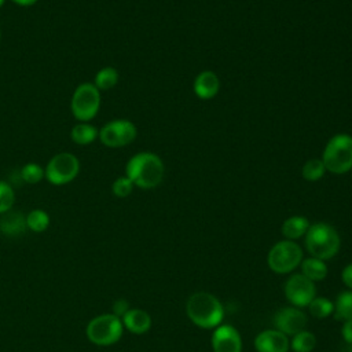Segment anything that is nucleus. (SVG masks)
<instances>
[{"instance_id":"obj_1","label":"nucleus","mask_w":352,"mask_h":352,"mask_svg":"<svg viewBox=\"0 0 352 352\" xmlns=\"http://www.w3.org/2000/svg\"><path fill=\"white\" fill-rule=\"evenodd\" d=\"M165 173L162 160L150 151H142L129 158L125 166V176L131 179L135 187L139 188H154L157 187Z\"/></svg>"},{"instance_id":"obj_2","label":"nucleus","mask_w":352,"mask_h":352,"mask_svg":"<svg viewBox=\"0 0 352 352\" xmlns=\"http://www.w3.org/2000/svg\"><path fill=\"white\" fill-rule=\"evenodd\" d=\"M186 314L195 326L201 329H214L221 324L224 307L216 296L206 292H197L188 297Z\"/></svg>"},{"instance_id":"obj_3","label":"nucleus","mask_w":352,"mask_h":352,"mask_svg":"<svg viewBox=\"0 0 352 352\" xmlns=\"http://www.w3.org/2000/svg\"><path fill=\"white\" fill-rule=\"evenodd\" d=\"M305 249L311 257L320 258L323 261L333 258L341 246V239L336 228L324 221L314 223L309 226L304 235Z\"/></svg>"},{"instance_id":"obj_4","label":"nucleus","mask_w":352,"mask_h":352,"mask_svg":"<svg viewBox=\"0 0 352 352\" xmlns=\"http://www.w3.org/2000/svg\"><path fill=\"white\" fill-rule=\"evenodd\" d=\"M324 169L333 175H344L352 169V136L337 133L329 139L322 153Z\"/></svg>"},{"instance_id":"obj_5","label":"nucleus","mask_w":352,"mask_h":352,"mask_svg":"<svg viewBox=\"0 0 352 352\" xmlns=\"http://www.w3.org/2000/svg\"><path fill=\"white\" fill-rule=\"evenodd\" d=\"M124 333L121 318L114 314H100L92 318L85 329L87 338L98 346H109L120 341Z\"/></svg>"},{"instance_id":"obj_6","label":"nucleus","mask_w":352,"mask_h":352,"mask_svg":"<svg viewBox=\"0 0 352 352\" xmlns=\"http://www.w3.org/2000/svg\"><path fill=\"white\" fill-rule=\"evenodd\" d=\"M302 261V249L301 246L289 239L276 242L268 252L267 264L271 271L275 274H290L296 270Z\"/></svg>"},{"instance_id":"obj_7","label":"nucleus","mask_w":352,"mask_h":352,"mask_svg":"<svg viewBox=\"0 0 352 352\" xmlns=\"http://www.w3.org/2000/svg\"><path fill=\"white\" fill-rule=\"evenodd\" d=\"M100 107V91L94 82L80 84L72 96L70 109L76 120L81 122L91 121Z\"/></svg>"},{"instance_id":"obj_8","label":"nucleus","mask_w":352,"mask_h":352,"mask_svg":"<svg viewBox=\"0 0 352 352\" xmlns=\"http://www.w3.org/2000/svg\"><path fill=\"white\" fill-rule=\"evenodd\" d=\"M80 172V161L72 153H58L44 169L45 179L54 186H63L73 182Z\"/></svg>"},{"instance_id":"obj_9","label":"nucleus","mask_w":352,"mask_h":352,"mask_svg":"<svg viewBox=\"0 0 352 352\" xmlns=\"http://www.w3.org/2000/svg\"><path fill=\"white\" fill-rule=\"evenodd\" d=\"M138 135V129L135 124L129 120H113L104 124L99 131V140L111 148L124 147L131 144Z\"/></svg>"},{"instance_id":"obj_10","label":"nucleus","mask_w":352,"mask_h":352,"mask_svg":"<svg viewBox=\"0 0 352 352\" xmlns=\"http://www.w3.org/2000/svg\"><path fill=\"white\" fill-rule=\"evenodd\" d=\"M285 297L297 308L308 307V304L316 297L315 282L309 280L302 274H292L285 282Z\"/></svg>"},{"instance_id":"obj_11","label":"nucleus","mask_w":352,"mask_h":352,"mask_svg":"<svg viewBox=\"0 0 352 352\" xmlns=\"http://www.w3.org/2000/svg\"><path fill=\"white\" fill-rule=\"evenodd\" d=\"M308 323L307 314L297 307H283L274 316V326L276 330L282 331L287 337L297 334L301 330H305Z\"/></svg>"},{"instance_id":"obj_12","label":"nucleus","mask_w":352,"mask_h":352,"mask_svg":"<svg viewBox=\"0 0 352 352\" xmlns=\"http://www.w3.org/2000/svg\"><path fill=\"white\" fill-rule=\"evenodd\" d=\"M213 352H242L239 331L231 324H219L212 333Z\"/></svg>"},{"instance_id":"obj_13","label":"nucleus","mask_w":352,"mask_h":352,"mask_svg":"<svg viewBox=\"0 0 352 352\" xmlns=\"http://www.w3.org/2000/svg\"><path fill=\"white\" fill-rule=\"evenodd\" d=\"M254 349L257 352H289L290 341L286 334L276 329L263 330L254 338Z\"/></svg>"},{"instance_id":"obj_14","label":"nucleus","mask_w":352,"mask_h":352,"mask_svg":"<svg viewBox=\"0 0 352 352\" xmlns=\"http://www.w3.org/2000/svg\"><path fill=\"white\" fill-rule=\"evenodd\" d=\"M124 329L132 334H144L151 327V316L147 311L142 308H129L126 314L121 318Z\"/></svg>"},{"instance_id":"obj_15","label":"nucleus","mask_w":352,"mask_h":352,"mask_svg":"<svg viewBox=\"0 0 352 352\" xmlns=\"http://www.w3.org/2000/svg\"><path fill=\"white\" fill-rule=\"evenodd\" d=\"M192 88L194 94L199 99L209 100L217 95L220 89V81L216 73H213L212 70H204L195 77Z\"/></svg>"},{"instance_id":"obj_16","label":"nucleus","mask_w":352,"mask_h":352,"mask_svg":"<svg viewBox=\"0 0 352 352\" xmlns=\"http://www.w3.org/2000/svg\"><path fill=\"white\" fill-rule=\"evenodd\" d=\"M26 230V219L19 212L8 210L1 214L0 231L8 236H16Z\"/></svg>"},{"instance_id":"obj_17","label":"nucleus","mask_w":352,"mask_h":352,"mask_svg":"<svg viewBox=\"0 0 352 352\" xmlns=\"http://www.w3.org/2000/svg\"><path fill=\"white\" fill-rule=\"evenodd\" d=\"M309 226L311 224H309L307 217H304V216H290L282 224V234H283L285 239L296 241V239L302 238L307 234Z\"/></svg>"},{"instance_id":"obj_18","label":"nucleus","mask_w":352,"mask_h":352,"mask_svg":"<svg viewBox=\"0 0 352 352\" xmlns=\"http://www.w3.org/2000/svg\"><path fill=\"white\" fill-rule=\"evenodd\" d=\"M300 267H301V274L312 282L323 280L327 276V265L320 258H315V257L302 258Z\"/></svg>"},{"instance_id":"obj_19","label":"nucleus","mask_w":352,"mask_h":352,"mask_svg":"<svg viewBox=\"0 0 352 352\" xmlns=\"http://www.w3.org/2000/svg\"><path fill=\"white\" fill-rule=\"evenodd\" d=\"M98 136H99V131L88 122L76 124L72 128V132H70L72 140L77 144H81V146L91 144L92 142H95L98 139Z\"/></svg>"},{"instance_id":"obj_20","label":"nucleus","mask_w":352,"mask_h":352,"mask_svg":"<svg viewBox=\"0 0 352 352\" xmlns=\"http://www.w3.org/2000/svg\"><path fill=\"white\" fill-rule=\"evenodd\" d=\"M118 78H120V74H118L117 69H114L111 66H106L96 72L95 78H94V85L99 91H107L117 85Z\"/></svg>"},{"instance_id":"obj_21","label":"nucleus","mask_w":352,"mask_h":352,"mask_svg":"<svg viewBox=\"0 0 352 352\" xmlns=\"http://www.w3.org/2000/svg\"><path fill=\"white\" fill-rule=\"evenodd\" d=\"M333 314L338 320H352V290H344L338 294Z\"/></svg>"},{"instance_id":"obj_22","label":"nucleus","mask_w":352,"mask_h":352,"mask_svg":"<svg viewBox=\"0 0 352 352\" xmlns=\"http://www.w3.org/2000/svg\"><path fill=\"white\" fill-rule=\"evenodd\" d=\"M26 228H29L33 232H43L50 226V216L43 209H33L26 216Z\"/></svg>"},{"instance_id":"obj_23","label":"nucleus","mask_w":352,"mask_h":352,"mask_svg":"<svg viewBox=\"0 0 352 352\" xmlns=\"http://www.w3.org/2000/svg\"><path fill=\"white\" fill-rule=\"evenodd\" d=\"M316 345V337L308 330H301L297 334L292 336L290 348L294 352H311Z\"/></svg>"},{"instance_id":"obj_24","label":"nucleus","mask_w":352,"mask_h":352,"mask_svg":"<svg viewBox=\"0 0 352 352\" xmlns=\"http://www.w3.org/2000/svg\"><path fill=\"white\" fill-rule=\"evenodd\" d=\"M307 308L315 319H324L334 312V302L326 297H315Z\"/></svg>"},{"instance_id":"obj_25","label":"nucleus","mask_w":352,"mask_h":352,"mask_svg":"<svg viewBox=\"0 0 352 352\" xmlns=\"http://www.w3.org/2000/svg\"><path fill=\"white\" fill-rule=\"evenodd\" d=\"M324 172H326V169H324V165L320 158L308 160L301 168V175L308 182H316V180L322 179Z\"/></svg>"},{"instance_id":"obj_26","label":"nucleus","mask_w":352,"mask_h":352,"mask_svg":"<svg viewBox=\"0 0 352 352\" xmlns=\"http://www.w3.org/2000/svg\"><path fill=\"white\" fill-rule=\"evenodd\" d=\"M21 176H22L23 182H26L28 184H36L45 177L43 166H40L36 162H29V164L23 165V168L21 170Z\"/></svg>"},{"instance_id":"obj_27","label":"nucleus","mask_w":352,"mask_h":352,"mask_svg":"<svg viewBox=\"0 0 352 352\" xmlns=\"http://www.w3.org/2000/svg\"><path fill=\"white\" fill-rule=\"evenodd\" d=\"M15 201V192L12 187L7 183L0 180V214L12 209Z\"/></svg>"},{"instance_id":"obj_28","label":"nucleus","mask_w":352,"mask_h":352,"mask_svg":"<svg viewBox=\"0 0 352 352\" xmlns=\"http://www.w3.org/2000/svg\"><path fill=\"white\" fill-rule=\"evenodd\" d=\"M133 187H135V184L131 182V179L128 176H120L113 182L111 191L116 197L125 198V197L131 195V192L133 191Z\"/></svg>"},{"instance_id":"obj_29","label":"nucleus","mask_w":352,"mask_h":352,"mask_svg":"<svg viewBox=\"0 0 352 352\" xmlns=\"http://www.w3.org/2000/svg\"><path fill=\"white\" fill-rule=\"evenodd\" d=\"M131 307H129V302L126 301V300H124V298H120V300H117L114 304H113V312L111 314H114L116 316H118V318H122L125 314H126V311L129 309Z\"/></svg>"},{"instance_id":"obj_30","label":"nucleus","mask_w":352,"mask_h":352,"mask_svg":"<svg viewBox=\"0 0 352 352\" xmlns=\"http://www.w3.org/2000/svg\"><path fill=\"white\" fill-rule=\"evenodd\" d=\"M341 336H342V340H344L346 344H352V320H345V322H342Z\"/></svg>"},{"instance_id":"obj_31","label":"nucleus","mask_w":352,"mask_h":352,"mask_svg":"<svg viewBox=\"0 0 352 352\" xmlns=\"http://www.w3.org/2000/svg\"><path fill=\"white\" fill-rule=\"evenodd\" d=\"M341 279H342V283L349 290H352V263H349L346 267H344V270L341 272Z\"/></svg>"},{"instance_id":"obj_32","label":"nucleus","mask_w":352,"mask_h":352,"mask_svg":"<svg viewBox=\"0 0 352 352\" xmlns=\"http://www.w3.org/2000/svg\"><path fill=\"white\" fill-rule=\"evenodd\" d=\"M12 3H15L16 6H21V7H30L33 4H36L38 0H11Z\"/></svg>"},{"instance_id":"obj_33","label":"nucleus","mask_w":352,"mask_h":352,"mask_svg":"<svg viewBox=\"0 0 352 352\" xmlns=\"http://www.w3.org/2000/svg\"><path fill=\"white\" fill-rule=\"evenodd\" d=\"M349 345V349H348V352H352V344H348Z\"/></svg>"},{"instance_id":"obj_34","label":"nucleus","mask_w":352,"mask_h":352,"mask_svg":"<svg viewBox=\"0 0 352 352\" xmlns=\"http://www.w3.org/2000/svg\"><path fill=\"white\" fill-rule=\"evenodd\" d=\"M4 1H6V0H0V8H1V7H3V4H4Z\"/></svg>"},{"instance_id":"obj_35","label":"nucleus","mask_w":352,"mask_h":352,"mask_svg":"<svg viewBox=\"0 0 352 352\" xmlns=\"http://www.w3.org/2000/svg\"><path fill=\"white\" fill-rule=\"evenodd\" d=\"M0 40H1V30H0Z\"/></svg>"}]
</instances>
